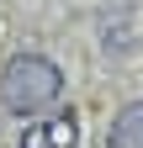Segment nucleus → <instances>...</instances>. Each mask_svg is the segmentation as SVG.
<instances>
[{"label": "nucleus", "mask_w": 143, "mask_h": 148, "mask_svg": "<svg viewBox=\"0 0 143 148\" xmlns=\"http://www.w3.org/2000/svg\"><path fill=\"white\" fill-rule=\"evenodd\" d=\"M58 90H64V74H58L53 58H43V53H16V58L0 69V101H6V111H16V116L48 111L58 101Z\"/></svg>", "instance_id": "nucleus-1"}, {"label": "nucleus", "mask_w": 143, "mask_h": 148, "mask_svg": "<svg viewBox=\"0 0 143 148\" xmlns=\"http://www.w3.org/2000/svg\"><path fill=\"white\" fill-rule=\"evenodd\" d=\"M106 143H111V148H143V101H133V106L117 111V122H111V132H106Z\"/></svg>", "instance_id": "nucleus-3"}, {"label": "nucleus", "mask_w": 143, "mask_h": 148, "mask_svg": "<svg viewBox=\"0 0 143 148\" xmlns=\"http://www.w3.org/2000/svg\"><path fill=\"white\" fill-rule=\"evenodd\" d=\"M74 143H80V116L74 111H53L48 122L21 132V148H74Z\"/></svg>", "instance_id": "nucleus-2"}]
</instances>
